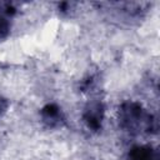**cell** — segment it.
Segmentation results:
<instances>
[{"label": "cell", "mask_w": 160, "mask_h": 160, "mask_svg": "<svg viewBox=\"0 0 160 160\" xmlns=\"http://www.w3.org/2000/svg\"><path fill=\"white\" fill-rule=\"evenodd\" d=\"M0 109H1V101H0Z\"/></svg>", "instance_id": "obj_1"}]
</instances>
